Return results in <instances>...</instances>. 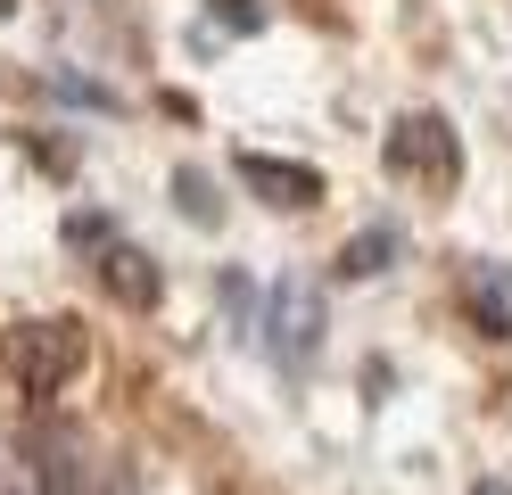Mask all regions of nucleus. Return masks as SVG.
<instances>
[{"label":"nucleus","instance_id":"nucleus-13","mask_svg":"<svg viewBox=\"0 0 512 495\" xmlns=\"http://www.w3.org/2000/svg\"><path fill=\"white\" fill-rule=\"evenodd\" d=\"M17 495H42V487H17Z\"/></svg>","mask_w":512,"mask_h":495},{"label":"nucleus","instance_id":"nucleus-5","mask_svg":"<svg viewBox=\"0 0 512 495\" xmlns=\"http://www.w3.org/2000/svg\"><path fill=\"white\" fill-rule=\"evenodd\" d=\"M240 182L265 198V207H281V215H306V207H323V174L314 165H298V157H265V149H240Z\"/></svg>","mask_w":512,"mask_h":495},{"label":"nucleus","instance_id":"nucleus-9","mask_svg":"<svg viewBox=\"0 0 512 495\" xmlns=\"http://www.w3.org/2000/svg\"><path fill=\"white\" fill-rule=\"evenodd\" d=\"M174 207L199 223V231L223 223V198H215V174H207V165H182V174H174Z\"/></svg>","mask_w":512,"mask_h":495},{"label":"nucleus","instance_id":"nucleus-7","mask_svg":"<svg viewBox=\"0 0 512 495\" xmlns=\"http://www.w3.org/2000/svg\"><path fill=\"white\" fill-rule=\"evenodd\" d=\"M463 297H471V322L488 330V339H512V264H471Z\"/></svg>","mask_w":512,"mask_h":495},{"label":"nucleus","instance_id":"nucleus-8","mask_svg":"<svg viewBox=\"0 0 512 495\" xmlns=\"http://www.w3.org/2000/svg\"><path fill=\"white\" fill-rule=\"evenodd\" d=\"M389 256H397V231H389V223H372V231H356V240L339 248V281H372V273H389Z\"/></svg>","mask_w":512,"mask_h":495},{"label":"nucleus","instance_id":"nucleus-10","mask_svg":"<svg viewBox=\"0 0 512 495\" xmlns=\"http://www.w3.org/2000/svg\"><path fill=\"white\" fill-rule=\"evenodd\" d=\"M207 17L232 33H265V0H207Z\"/></svg>","mask_w":512,"mask_h":495},{"label":"nucleus","instance_id":"nucleus-12","mask_svg":"<svg viewBox=\"0 0 512 495\" xmlns=\"http://www.w3.org/2000/svg\"><path fill=\"white\" fill-rule=\"evenodd\" d=\"M471 495H512V479H479V487H471Z\"/></svg>","mask_w":512,"mask_h":495},{"label":"nucleus","instance_id":"nucleus-3","mask_svg":"<svg viewBox=\"0 0 512 495\" xmlns=\"http://www.w3.org/2000/svg\"><path fill=\"white\" fill-rule=\"evenodd\" d=\"M265 339H273L281 363H314V347H323V289L314 281H281L273 314H265Z\"/></svg>","mask_w":512,"mask_h":495},{"label":"nucleus","instance_id":"nucleus-6","mask_svg":"<svg viewBox=\"0 0 512 495\" xmlns=\"http://www.w3.org/2000/svg\"><path fill=\"white\" fill-rule=\"evenodd\" d=\"M91 273H100V289L116 297V306H133V314H149V306H157V289H166L157 256H149V248H133V240H108Z\"/></svg>","mask_w":512,"mask_h":495},{"label":"nucleus","instance_id":"nucleus-4","mask_svg":"<svg viewBox=\"0 0 512 495\" xmlns=\"http://www.w3.org/2000/svg\"><path fill=\"white\" fill-rule=\"evenodd\" d=\"M25 462H34V487L42 495H91L83 479V438L67 421H25Z\"/></svg>","mask_w":512,"mask_h":495},{"label":"nucleus","instance_id":"nucleus-11","mask_svg":"<svg viewBox=\"0 0 512 495\" xmlns=\"http://www.w3.org/2000/svg\"><path fill=\"white\" fill-rule=\"evenodd\" d=\"M248 306H256V281L232 264V273H223V314H240V322H248Z\"/></svg>","mask_w":512,"mask_h":495},{"label":"nucleus","instance_id":"nucleus-1","mask_svg":"<svg viewBox=\"0 0 512 495\" xmlns=\"http://www.w3.org/2000/svg\"><path fill=\"white\" fill-rule=\"evenodd\" d=\"M0 355H9V372H17L25 396H58L91 363V330L75 314H34V322L9 330V347H0Z\"/></svg>","mask_w":512,"mask_h":495},{"label":"nucleus","instance_id":"nucleus-2","mask_svg":"<svg viewBox=\"0 0 512 495\" xmlns=\"http://www.w3.org/2000/svg\"><path fill=\"white\" fill-rule=\"evenodd\" d=\"M389 165L405 182H430V190H455L463 182V141H455V124L430 116V108H405L389 124Z\"/></svg>","mask_w":512,"mask_h":495}]
</instances>
